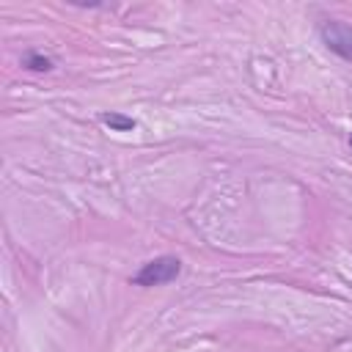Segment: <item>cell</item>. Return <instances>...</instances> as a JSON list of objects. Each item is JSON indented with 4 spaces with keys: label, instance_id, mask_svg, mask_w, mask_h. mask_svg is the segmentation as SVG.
<instances>
[{
    "label": "cell",
    "instance_id": "obj_1",
    "mask_svg": "<svg viewBox=\"0 0 352 352\" xmlns=\"http://www.w3.org/2000/svg\"><path fill=\"white\" fill-rule=\"evenodd\" d=\"M182 272V261L176 256H157L151 261H146L132 278L129 283L132 286H143V289H151V286H165L170 280H176Z\"/></svg>",
    "mask_w": 352,
    "mask_h": 352
},
{
    "label": "cell",
    "instance_id": "obj_2",
    "mask_svg": "<svg viewBox=\"0 0 352 352\" xmlns=\"http://www.w3.org/2000/svg\"><path fill=\"white\" fill-rule=\"evenodd\" d=\"M319 36L330 52H336L341 60L352 63V28L338 19H324L319 25Z\"/></svg>",
    "mask_w": 352,
    "mask_h": 352
},
{
    "label": "cell",
    "instance_id": "obj_3",
    "mask_svg": "<svg viewBox=\"0 0 352 352\" xmlns=\"http://www.w3.org/2000/svg\"><path fill=\"white\" fill-rule=\"evenodd\" d=\"M99 121H102L104 126H110L113 132H132V129L138 126V121H135L132 116H124V113H104Z\"/></svg>",
    "mask_w": 352,
    "mask_h": 352
},
{
    "label": "cell",
    "instance_id": "obj_4",
    "mask_svg": "<svg viewBox=\"0 0 352 352\" xmlns=\"http://www.w3.org/2000/svg\"><path fill=\"white\" fill-rule=\"evenodd\" d=\"M22 66L30 69V72H50V69L55 66V60L47 58V55H41V52H36V50H30V52H25Z\"/></svg>",
    "mask_w": 352,
    "mask_h": 352
},
{
    "label": "cell",
    "instance_id": "obj_5",
    "mask_svg": "<svg viewBox=\"0 0 352 352\" xmlns=\"http://www.w3.org/2000/svg\"><path fill=\"white\" fill-rule=\"evenodd\" d=\"M349 146H352V135H349Z\"/></svg>",
    "mask_w": 352,
    "mask_h": 352
}]
</instances>
